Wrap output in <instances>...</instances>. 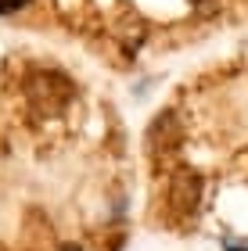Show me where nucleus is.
<instances>
[{"instance_id": "obj_1", "label": "nucleus", "mask_w": 248, "mask_h": 251, "mask_svg": "<svg viewBox=\"0 0 248 251\" xmlns=\"http://www.w3.org/2000/svg\"><path fill=\"white\" fill-rule=\"evenodd\" d=\"M22 90H26L29 108L36 111L40 119L61 115V111L69 108V100L76 97L72 79L61 75V72H54V68H36V72H29V75H26V86H22Z\"/></svg>"}, {"instance_id": "obj_2", "label": "nucleus", "mask_w": 248, "mask_h": 251, "mask_svg": "<svg viewBox=\"0 0 248 251\" xmlns=\"http://www.w3.org/2000/svg\"><path fill=\"white\" fill-rule=\"evenodd\" d=\"M201 201V176L194 169H176L169 176V208L176 215H191Z\"/></svg>"}, {"instance_id": "obj_3", "label": "nucleus", "mask_w": 248, "mask_h": 251, "mask_svg": "<svg viewBox=\"0 0 248 251\" xmlns=\"http://www.w3.org/2000/svg\"><path fill=\"white\" fill-rule=\"evenodd\" d=\"M180 119L173 115V111H162V115H155V122L148 126V147L155 154H165V151H173V147L180 144Z\"/></svg>"}, {"instance_id": "obj_4", "label": "nucleus", "mask_w": 248, "mask_h": 251, "mask_svg": "<svg viewBox=\"0 0 248 251\" xmlns=\"http://www.w3.org/2000/svg\"><path fill=\"white\" fill-rule=\"evenodd\" d=\"M223 0H194V11L198 15H212V11H220Z\"/></svg>"}, {"instance_id": "obj_5", "label": "nucleus", "mask_w": 248, "mask_h": 251, "mask_svg": "<svg viewBox=\"0 0 248 251\" xmlns=\"http://www.w3.org/2000/svg\"><path fill=\"white\" fill-rule=\"evenodd\" d=\"M29 0H0V15H15V11H22Z\"/></svg>"}, {"instance_id": "obj_6", "label": "nucleus", "mask_w": 248, "mask_h": 251, "mask_svg": "<svg viewBox=\"0 0 248 251\" xmlns=\"http://www.w3.org/2000/svg\"><path fill=\"white\" fill-rule=\"evenodd\" d=\"M61 251H83V248H80V244H65Z\"/></svg>"}, {"instance_id": "obj_7", "label": "nucleus", "mask_w": 248, "mask_h": 251, "mask_svg": "<svg viewBox=\"0 0 248 251\" xmlns=\"http://www.w3.org/2000/svg\"><path fill=\"white\" fill-rule=\"evenodd\" d=\"M227 251H245V248H238V244H227Z\"/></svg>"}]
</instances>
